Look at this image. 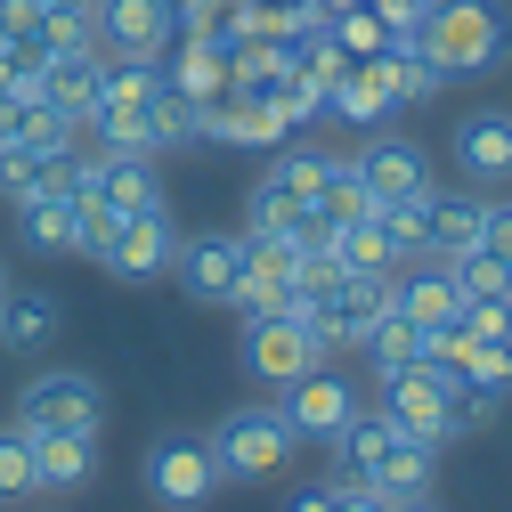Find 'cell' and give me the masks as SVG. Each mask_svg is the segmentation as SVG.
I'll return each mask as SVG.
<instances>
[{"label":"cell","mask_w":512,"mask_h":512,"mask_svg":"<svg viewBox=\"0 0 512 512\" xmlns=\"http://www.w3.org/2000/svg\"><path fill=\"white\" fill-rule=\"evenodd\" d=\"M415 49L439 74H488L512 49V9H496V0H447V9H431L415 25Z\"/></svg>","instance_id":"obj_1"},{"label":"cell","mask_w":512,"mask_h":512,"mask_svg":"<svg viewBox=\"0 0 512 512\" xmlns=\"http://www.w3.org/2000/svg\"><path fill=\"white\" fill-rule=\"evenodd\" d=\"M204 447H212L220 480H277V472H293V447L301 439H293V423L277 407H228Z\"/></svg>","instance_id":"obj_2"},{"label":"cell","mask_w":512,"mask_h":512,"mask_svg":"<svg viewBox=\"0 0 512 512\" xmlns=\"http://www.w3.org/2000/svg\"><path fill=\"white\" fill-rule=\"evenodd\" d=\"M326 334L309 326V309H277V317H252L244 326V366L269 382V391H285V382H301L309 366H326Z\"/></svg>","instance_id":"obj_3"},{"label":"cell","mask_w":512,"mask_h":512,"mask_svg":"<svg viewBox=\"0 0 512 512\" xmlns=\"http://www.w3.org/2000/svg\"><path fill=\"white\" fill-rule=\"evenodd\" d=\"M17 431H106V391L82 366H49L17 391Z\"/></svg>","instance_id":"obj_4"},{"label":"cell","mask_w":512,"mask_h":512,"mask_svg":"<svg viewBox=\"0 0 512 512\" xmlns=\"http://www.w3.org/2000/svg\"><path fill=\"white\" fill-rule=\"evenodd\" d=\"M317 179H326V155H301V147H277L269 171L252 179V204H244V228H301L309 204H317Z\"/></svg>","instance_id":"obj_5"},{"label":"cell","mask_w":512,"mask_h":512,"mask_svg":"<svg viewBox=\"0 0 512 512\" xmlns=\"http://www.w3.org/2000/svg\"><path fill=\"white\" fill-rule=\"evenodd\" d=\"M171 277L187 285V301L228 309V301H236V285H244V228H204V236H179Z\"/></svg>","instance_id":"obj_6"},{"label":"cell","mask_w":512,"mask_h":512,"mask_svg":"<svg viewBox=\"0 0 512 512\" xmlns=\"http://www.w3.org/2000/svg\"><path fill=\"white\" fill-rule=\"evenodd\" d=\"M228 480H220V464H212V447L204 439H155L147 447V496L155 504H171V512H204L212 496H220Z\"/></svg>","instance_id":"obj_7"},{"label":"cell","mask_w":512,"mask_h":512,"mask_svg":"<svg viewBox=\"0 0 512 512\" xmlns=\"http://www.w3.org/2000/svg\"><path fill=\"white\" fill-rule=\"evenodd\" d=\"M301 301H309V326L326 334V350H358L366 326L391 309V277H334V285H317Z\"/></svg>","instance_id":"obj_8"},{"label":"cell","mask_w":512,"mask_h":512,"mask_svg":"<svg viewBox=\"0 0 512 512\" xmlns=\"http://www.w3.org/2000/svg\"><path fill=\"white\" fill-rule=\"evenodd\" d=\"M171 33H179L171 0H98V9H90V41H98V57H163Z\"/></svg>","instance_id":"obj_9"},{"label":"cell","mask_w":512,"mask_h":512,"mask_svg":"<svg viewBox=\"0 0 512 512\" xmlns=\"http://www.w3.org/2000/svg\"><path fill=\"white\" fill-rule=\"evenodd\" d=\"M277 415L293 423V439H334V431L358 415V382L334 374V366H309L301 382H285V391H277Z\"/></svg>","instance_id":"obj_10"},{"label":"cell","mask_w":512,"mask_h":512,"mask_svg":"<svg viewBox=\"0 0 512 512\" xmlns=\"http://www.w3.org/2000/svg\"><path fill=\"white\" fill-rule=\"evenodd\" d=\"M350 163H358V179H366L374 204H415V196H431V163H423V147L399 139V131H374Z\"/></svg>","instance_id":"obj_11"},{"label":"cell","mask_w":512,"mask_h":512,"mask_svg":"<svg viewBox=\"0 0 512 512\" xmlns=\"http://www.w3.org/2000/svg\"><path fill=\"white\" fill-rule=\"evenodd\" d=\"M82 196H98V204H114V212H163L155 155H122V147L82 155Z\"/></svg>","instance_id":"obj_12"},{"label":"cell","mask_w":512,"mask_h":512,"mask_svg":"<svg viewBox=\"0 0 512 512\" xmlns=\"http://www.w3.org/2000/svg\"><path fill=\"white\" fill-rule=\"evenodd\" d=\"M415 277H391V309L407 317L415 334H439V326H456L464 317V285H456V269L447 261H407Z\"/></svg>","instance_id":"obj_13"},{"label":"cell","mask_w":512,"mask_h":512,"mask_svg":"<svg viewBox=\"0 0 512 512\" xmlns=\"http://www.w3.org/2000/svg\"><path fill=\"white\" fill-rule=\"evenodd\" d=\"M382 415H391L407 439H439V415H447V382L415 358V366H391L382 374ZM447 447V439H439Z\"/></svg>","instance_id":"obj_14"},{"label":"cell","mask_w":512,"mask_h":512,"mask_svg":"<svg viewBox=\"0 0 512 512\" xmlns=\"http://www.w3.org/2000/svg\"><path fill=\"white\" fill-rule=\"evenodd\" d=\"M456 171L464 179H480V187H504L512 179V114H496V106H472L464 122H456Z\"/></svg>","instance_id":"obj_15"},{"label":"cell","mask_w":512,"mask_h":512,"mask_svg":"<svg viewBox=\"0 0 512 512\" xmlns=\"http://www.w3.org/2000/svg\"><path fill=\"white\" fill-rule=\"evenodd\" d=\"M171 252H179L171 212H131V220H122V236H114V252H106V269H114L122 285H147V277L171 269Z\"/></svg>","instance_id":"obj_16"},{"label":"cell","mask_w":512,"mask_h":512,"mask_svg":"<svg viewBox=\"0 0 512 512\" xmlns=\"http://www.w3.org/2000/svg\"><path fill=\"white\" fill-rule=\"evenodd\" d=\"M33 439V480L41 496H82L98 472V431H25Z\"/></svg>","instance_id":"obj_17"},{"label":"cell","mask_w":512,"mask_h":512,"mask_svg":"<svg viewBox=\"0 0 512 512\" xmlns=\"http://www.w3.org/2000/svg\"><path fill=\"white\" fill-rule=\"evenodd\" d=\"M98 90H106V57L98 49H57L49 66H41V98L74 122V131H90V106H98Z\"/></svg>","instance_id":"obj_18"},{"label":"cell","mask_w":512,"mask_h":512,"mask_svg":"<svg viewBox=\"0 0 512 512\" xmlns=\"http://www.w3.org/2000/svg\"><path fill=\"white\" fill-rule=\"evenodd\" d=\"M57 326H66V309H57V293L49 285H9L0 293V350H49L57 342Z\"/></svg>","instance_id":"obj_19"},{"label":"cell","mask_w":512,"mask_h":512,"mask_svg":"<svg viewBox=\"0 0 512 512\" xmlns=\"http://www.w3.org/2000/svg\"><path fill=\"white\" fill-rule=\"evenodd\" d=\"M407 431L391 423V415H382V407H358L326 447H334V464H342V480H374L382 464H391V447H399Z\"/></svg>","instance_id":"obj_20"},{"label":"cell","mask_w":512,"mask_h":512,"mask_svg":"<svg viewBox=\"0 0 512 512\" xmlns=\"http://www.w3.org/2000/svg\"><path fill=\"white\" fill-rule=\"evenodd\" d=\"M488 228V196H439L431 187V220H423V261H464Z\"/></svg>","instance_id":"obj_21"},{"label":"cell","mask_w":512,"mask_h":512,"mask_svg":"<svg viewBox=\"0 0 512 512\" xmlns=\"http://www.w3.org/2000/svg\"><path fill=\"white\" fill-rule=\"evenodd\" d=\"M171 66H163V82L187 98V106H204V98H220L228 90V41H187V33H171Z\"/></svg>","instance_id":"obj_22"},{"label":"cell","mask_w":512,"mask_h":512,"mask_svg":"<svg viewBox=\"0 0 512 512\" xmlns=\"http://www.w3.org/2000/svg\"><path fill=\"white\" fill-rule=\"evenodd\" d=\"M366 66L382 74V90H391L399 106H423V98H439V90H447V74L431 66V57H423L415 41H391L382 57H366Z\"/></svg>","instance_id":"obj_23"},{"label":"cell","mask_w":512,"mask_h":512,"mask_svg":"<svg viewBox=\"0 0 512 512\" xmlns=\"http://www.w3.org/2000/svg\"><path fill=\"white\" fill-rule=\"evenodd\" d=\"M17 236L33 252H74V187H41L17 204Z\"/></svg>","instance_id":"obj_24"},{"label":"cell","mask_w":512,"mask_h":512,"mask_svg":"<svg viewBox=\"0 0 512 512\" xmlns=\"http://www.w3.org/2000/svg\"><path fill=\"white\" fill-rule=\"evenodd\" d=\"M326 106H334V114L350 122V131H382V122L399 114V98L382 90V74H374V66H350V74H342V82L326 90Z\"/></svg>","instance_id":"obj_25"},{"label":"cell","mask_w":512,"mask_h":512,"mask_svg":"<svg viewBox=\"0 0 512 512\" xmlns=\"http://www.w3.org/2000/svg\"><path fill=\"white\" fill-rule=\"evenodd\" d=\"M431 472H439V439H399L391 464H382L366 488H382L391 504H407V496H431Z\"/></svg>","instance_id":"obj_26"},{"label":"cell","mask_w":512,"mask_h":512,"mask_svg":"<svg viewBox=\"0 0 512 512\" xmlns=\"http://www.w3.org/2000/svg\"><path fill=\"white\" fill-rule=\"evenodd\" d=\"M334 261H342L350 277H391L399 252H391V236H382V220L366 212V220H342V228H334Z\"/></svg>","instance_id":"obj_27"},{"label":"cell","mask_w":512,"mask_h":512,"mask_svg":"<svg viewBox=\"0 0 512 512\" xmlns=\"http://www.w3.org/2000/svg\"><path fill=\"white\" fill-rule=\"evenodd\" d=\"M326 228H342V220H366L374 212V196H366V179H358V163H326V179H317V204H309Z\"/></svg>","instance_id":"obj_28"},{"label":"cell","mask_w":512,"mask_h":512,"mask_svg":"<svg viewBox=\"0 0 512 512\" xmlns=\"http://www.w3.org/2000/svg\"><path fill=\"white\" fill-rule=\"evenodd\" d=\"M122 220H131V212H114V204H98V196H82V187H74V252H82V261L106 269V252H114Z\"/></svg>","instance_id":"obj_29"},{"label":"cell","mask_w":512,"mask_h":512,"mask_svg":"<svg viewBox=\"0 0 512 512\" xmlns=\"http://www.w3.org/2000/svg\"><path fill=\"white\" fill-rule=\"evenodd\" d=\"M269 106H277V122H285V139H293L301 122H317V114H326V82H309L301 66H285V74L269 82Z\"/></svg>","instance_id":"obj_30"},{"label":"cell","mask_w":512,"mask_h":512,"mask_svg":"<svg viewBox=\"0 0 512 512\" xmlns=\"http://www.w3.org/2000/svg\"><path fill=\"white\" fill-rule=\"evenodd\" d=\"M366 358H374V374H391V366H415V350H423V334L407 326L399 309H382L374 326H366V342H358Z\"/></svg>","instance_id":"obj_31"},{"label":"cell","mask_w":512,"mask_h":512,"mask_svg":"<svg viewBox=\"0 0 512 512\" xmlns=\"http://www.w3.org/2000/svg\"><path fill=\"white\" fill-rule=\"evenodd\" d=\"M496 423V391H480V382H447V415H439V439H472Z\"/></svg>","instance_id":"obj_32"},{"label":"cell","mask_w":512,"mask_h":512,"mask_svg":"<svg viewBox=\"0 0 512 512\" xmlns=\"http://www.w3.org/2000/svg\"><path fill=\"white\" fill-rule=\"evenodd\" d=\"M49 41L41 33H0V90H41Z\"/></svg>","instance_id":"obj_33"},{"label":"cell","mask_w":512,"mask_h":512,"mask_svg":"<svg viewBox=\"0 0 512 512\" xmlns=\"http://www.w3.org/2000/svg\"><path fill=\"white\" fill-rule=\"evenodd\" d=\"M41 496V480H33V439L9 423L0 431V504H33Z\"/></svg>","instance_id":"obj_34"},{"label":"cell","mask_w":512,"mask_h":512,"mask_svg":"<svg viewBox=\"0 0 512 512\" xmlns=\"http://www.w3.org/2000/svg\"><path fill=\"white\" fill-rule=\"evenodd\" d=\"M342 49H350V66H366V57H382V49H391V25H382L374 9H366V0H358V9H342L334 25H326Z\"/></svg>","instance_id":"obj_35"},{"label":"cell","mask_w":512,"mask_h":512,"mask_svg":"<svg viewBox=\"0 0 512 512\" xmlns=\"http://www.w3.org/2000/svg\"><path fill=\"white\" fill-rule=\"evenodd\" d=\"M447 269H456V285H464V301H504V293H512V269L496 261L488 244H472L464 261H447Z\"/></svg>","instance_id":"obj_36"},{"label":"cell","mask_w":512,"mask_h":512,"mask_svg":"<svg viewBox=\"0 0 512 512\" xmlns=\"http://www.w3.org/2000/svg\"><path fill=\"white\" fill-rule=\"evenodd\" d=\"M301 74H309V82H326V90H334V82L350 74V49H342L334 33H309V49H301Z\"/></svg>","instance_id":"obj_37"},{"label":"cell","mask_w":512,"mask_h":512,"mask_svg":"<svg viewBox=\"0 0 512 512\" xmlns=\"http://www.w3.org/2000/svg\"><path fill=\"white\" fill-rule=\"evenodd\" d=\"M366 9H374L382 25H391V41H415V25L431 17V9H423V0H366Z\"/></svg>","instance_id":"obj_38"},{"label":"cell","mask_w":512,"mask_h":512,"mask_svg":"<svg viewBox=\"0 0 512 512\" xmlns=\"http://www.w3.org/2000/svg\"><path fill=\"white\" fill-rule=\"evenodd\" d=\"M480 244H488L496 261L512 269V196H496V204H488V228H480Z\"/></svg>","instance_id":"obj_39"},{"label":"cell","mask_w":512,"mask_h":512,"mask_svg":"<svg viewBox=\"0 0 512 512\" xmlns=\"http://www.w3.org/2000/svg\"><path fill=\"white\" fill-rule=\"evenodd\" d=\"M334 512H391V496L366 480H334Z\"/></svg>","instance_id":"obj_40"},{"label":"cell","mask_w":512,"mask_h":512,"mask_svg":"<svg viewBox=\"0 0 512 512\" xmlns=\"http://www.w3.org/2000/svg\"><path fill=\"white\" fill-rule=\"evenodd\" d=\"M0 33H41V0H0Z\"/></svg>","instance_id":"obj_41"},{"label":"cell","mask_w":512,"mask_h":512,"mask_svg":"<svg viewBox=\"0 0 512 512\" xmlns=\"http://www.w3.org/2000/svg\"><path fill=\"white\" fill-rule=\"evenodd\" d=\"M285 512H334V488H293Z\"/></svg>","instance_id":"obj_42"},{"label":"cell","mask_w":512,"mask_h":512,"mask_svg":"<svg viewBox=\"0 0 512 512\" xmlns=\"http://www.w3.org/2000/svg\"><path fill=\"white\" fill-rule=\"evenodd\" d=\"M212 9H220V0H171V17H179V25H187V17H212Z\"/></svg>","instance_id":"obj_43"},{"label":"cell","mask_w":512,"mask_h":512,"mask_svg":"<svg viewBox=\"0 0 512 512\" xmlns=\"http://www.w3.org/2000/svg\"><path fill=\"white\" fill-rule=\"evenodd\" d=\"M309 9H317V25H334L342 9H358V0H309Z\"/></svg>","instance_id":"obj_44"},{"label":"cell","mask_w":512,"mask_h":512,"mask_svg":"<svg viewBox=\"0 0 512 512\" xmlns=\"http://www.w3.org/2000/svg\"><path fill=\"white\" fill-rule=\"evenodd\" d=\"M41 9H82V17H90V9H98V0H41Z\"/></svg>","instance_id":"obj_45"},{"label":"cell","mask_w":512,"mask_h":512,"mask_svg":"<svg viewBox=\"0 0 512 512\" xmlns=\"http://www.w3.org/2000/svg\"><path fill=\"white\" fill-rule=\"evenodd\" d=\"M391 512H439V504H431V496H407V504H391Z\"/></svg>","instance_id":"obj_46"},{"label":"cell","mask_w":512,"mask_h":512,"mask_svg":"<svg viewBox=\"0 0 512 512\" xmlns=\"http://www.w3.org/2000/svg\"><path fill=\"white\" fill-rule=\"evenodd\" d=\"M423 9H447V0H423Z\"/></svg>","instance_id":"obj_47"},{"label":"cell","mask_w":512,"mask_h":512,"mask_svg":"<svg viewBox=\"0 0 512 512\" xmlns=\"http://www.w3.org/2000/svg\"><path fill=\"white\" fill-rule=\"evenodd\" d=\"M0 293H9V269H0Z\"/></svg>","instance_id":"obj_48"}]
</instances>
